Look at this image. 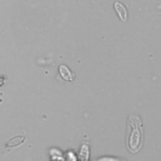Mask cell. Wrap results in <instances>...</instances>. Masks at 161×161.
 Here are the masks:
<instances>
[{
    "instance_id": "6da1fadb",
    "label": "cell",
    "mask_w": 161,
    "mask_h": 161,
    "mask_svg": "<svg viewBox=\"0 0 161 161\" xmlns=\"http://www.w3.org/2000/svg\"><path fill=\"white\" fill-rule=\"evenodd\" d=\"M143 145V126L142 121L136 115H130L127 120L126 148L131 153H138Z\"/></svg>"
},
{
    "instance_id": "7a4b0ae2",
    "label": "cell",
    "mask_w": 161,
    "mask_h": 161,
    "mask_svg": "<svg viewBox=\"0 0 161 161\" xmlns=\"http://www.w3.org/2000/svg\"><path fill=\"white\" fill-rule=\"evenodd\" d=\"M21 132H22L21 135H17V136H15V137L10 138L8 142L5 143L4 148H3V154L8 153L10 150H12L14 148H16V147H18V145H21L24 141H25L27 133H25L24 131H21Z\"/></svg>"
},
{
    "instance_id": "3957f363",
    "label": "cell",
    "mask_w": 161,
    "mask_h": 161,
    "mask_svg": "<svg viewBox=\"0 0 161 161\" xmlns=\"http://www.w3.org/2000/svg\"><path fill=\"white\" fill-rule=\"evenodd\" d=\"M114 8H115V11H116V14H118L119 18H120L121 21L125 22V21L127 19V10H126V8H125L121 3L115 1V3H114Z\"/></svg>"
},
{
    "instance_id": "277c9868",
    "label": "cell",
    "mask_w": 161,
    "mask_h": 161,
    "mask_svg": "<svg viewBox=\"0 0 161 161\" xmlns=\"http://www.w3.org/2000/svg\"><path fill=\"white\" fill-rule=\"evenodd\" d=\"M59 74L64 78V80H68V81L73 80V74L65 65H61V67H59Z\"/></svg>"
}]
</instances>
